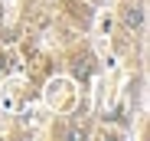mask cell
Returning a JSON list of instances; mask_svg holds the SVG:
<instances>
[{"instance_id": "cell-1", "label": "cell", "mask_w": 150, "mask_h": 141, "mask_svg": "<svg viewBox=\"0 0 150 141\" xmlns=\"http://www.w3.org/2000/svg\"><path fill=\"white\" fill-rule=\"evenodd\" d=\"M124 20H127V26H137V23H140V10H127Z\"/></svg>"}, {"instance_id": "cell-2", "label": "cell", "mask_w": 150, "mask_h": 141, "mask_svg": "<svg viewBox=\"0 0 150 141\" xmlns=\"http://www.w3.org/2000/svg\"><path fill=\"white\" fill-rule=\"evenodd\" d=\"M0 69H7V59H0Z\"/></svg>"}]
</instances>
